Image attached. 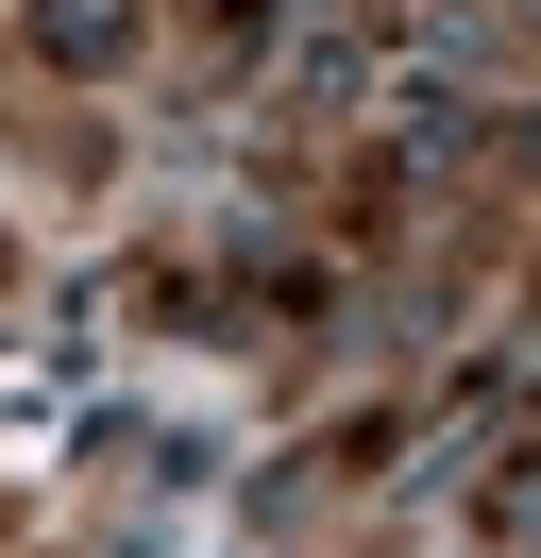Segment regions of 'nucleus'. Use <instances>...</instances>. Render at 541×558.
Returning <instances> with one entry per match:
<instances>
[{
    "mask_svg": "<svg viewBox=\"0 0 541 558\" xmlns=\"http://www.w3.org/2000/svg\"><path fill=\"white\" fill-rule=\"evenodd\" d=\"M491 542H507V558L541 542V457H507V474H491Z\"/></svg>",
    "mask_w": 541,
    "mask_h": 558,
    "instance_id": "f03ea898",
    "label": "nucleus"
},
{
    "mask_svg": "<svg viewBox=\"0 0 541 558\" xmlns=\"http://www.w3.org/2000/svg\"><path fill=\"white\" fill-rule=\"evenodd\" d=\"M169 542H187V524H169V508H135V524H101L85 558H169Z\"/></svg>",
    "mask_w": 541,
    "mask_h": 558,
    "instance_id": "7ed1b4c3",
    "label": "nucleus"
},
{
    "mask_svg": "<svg viewBox=\"0 0 541 558\" xmlns=\"http://www.w3.org/2000/svg\"><path fill=\"white\" fill-rule=\"evenodd\" d=\"M17 35H34V69H51V85H135V51H153V0H34Z\"/></svg>",
    "mask_w": 541,
    "mask_h": 558,
    "instance_id": "f257e3e1",
    "label": "nucleus"
}]
</instances>
